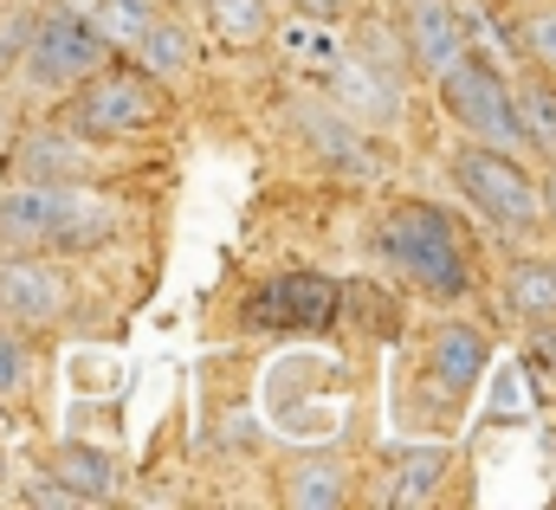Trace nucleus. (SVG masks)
<instances>
[{"mask_svg":"<svg viewBox=\"0 0 556 510\" xmlns=\"http://www.w3.org/2000/svg\"><path fill=\"white\" fill-rule=\"evenodd\" d=\"M0 168L13 181H91L98 175V142L65 124H33L26 136L7 142Z\"/></svg>","mask_w":556,"mask_h":510,"instance_id":"1a4fd4ad","label":"nucleus"},{"mask_svg":"<svg viewBox=\"0 0 556 510\" xmlns=\"http://www.w3.org/2000/svg\"><path fill=\"white\" fill-rule=\"evenodd\" d=\"M278 498L291 510H343L350 505V466L343 459H298V466H285V479H278Z\"/></svg>","mask_w":556,"mask_h":510,"instance_id":"4468645a","label":"nucleus"},{"mask_svg":"<svg viewBox=\"0 0 556 510\" xmlns=\"http://www.w3.org/2000/svg\"><path fill=\"white\" fill-rule=\"evenodd\" d=\"M130 59H137V72L149 85H181V78H194V65H201V46H194V26L181 20V13H155V26L142 33L137 46H130Z\"/></svg>","mask_w":556,"mask_h":510,"instance_id":"f8f14e48","label":"nucleus"},{"mask_svg":"<svg viewBox=\"0 0 556 510\" xmlns=\"http://www.w3.org/2000/svg\"><path fill=\"white\" fill-rule=\"evenodd\" d=\"M453 181H459V194L472 201V214H479L498 240L531 246L538 233H551V227H544V188H538V175L525 168V155L485 149V142H459V149H453Z\"/></svg>","mask_w":556,"mask_h":510,"instance_id":"7ed1b4c3","label":"nucleus"},{"mask_svg":"<svg viewBox=\"0 0 556 510\" xmlns=\"http://www.w3.org/2000/svg\"><path fill=\"white\" fill-rule=\"evenodd\" d=\"M285 7H298L304 20H330L337 13V0H285Z\"/></svg>","mask_w":556,"mask_h":510,"instance_id":"a878e982","label":"nucleus"},{"mask_svg":"<svg viewBox=\"0 0 556 510\" xmlns=\"http://www.w3.org/2000/svg\"><path fill=\"white\" fill-rule=\"evenodd\" d=\"M485 356H492V343H485L479 323H440L427 336V375L440 382L446 400H466L472 394V382L485 375Z\"/></svg>","mask_w":556,"mask_h":510,"instance_id":"9b49d317","label":"nucleus"},{"mask_svg":"<svg viewBox=\"0 0 556 510\" xmlns=\"http://www.w3.org/2000/svg\"><path fill=\"white\" fill-rule=\"evenodd\" d=\"M201 7V20H207V33L220 39V46H260L266 33H273V0H194Z\"/></svg>","mask_w":556,"mask_h":510,"instance_id":"a211bd4d","label":"nucleus"},{"mask_svg":"<svg viewBox=\"0 0 556 510\" xmlns=\"http://www.w3.org/2000/svg\"><path fill=\"white\" fill-rule=\"evenodd\" d=\"M511 52L531 72H551L556 78V7H531V13L511 20Z\"/></svg>","mask_w":556,"mask_h":510,"instance_id":"412c9836","label":"nucleus"},{"mask_svg":"<svg viewBox=\"0 0 556 510\" xmlns=\"http://www.w3.org/2000/svg\"><path fill=\"white\" fill-rule=\"evenodd\" d=\"M72 310V271L52 253L0 246V323L7 330H52Z\"/></svg>","mask_w":556,"mask_h":510,"instance_id":"6e6552de","label":"nucleus"},{"mask_svg":"<svg viewBox=\"0 0 556 510\" xmlns=\"http://www.w3.org/2000/svg\"><path fill=\"white\" fill-rule=\"evenodd\" d=\"M124 233V207L91 181H7L0 188V246L78 258Z\"/></svg>","mask_w":556,"mask_h":510,"instance_id":"f257e3e1","label":"nucleus"},{"mask_svg":"<svg viewBox=\"0 0 556 510\" xmlns=\"http://www.w3.org/2000/svg\"><path fill=\"white\" fill-rule=\"evenodd\" d=\"M155 13H162V0H98L85 20H91V33L104 39V52H130L142 33L155 26Z\"/></svg>","mask_w":556,"mask_h":510,"instance_id":"6ab92c4d","label":"nucleus"},{"mask_svg":"<svg viewBox=\"0 0 556 510\" xmlns=\"http://www.w3.org/2000/svg\"><path fill=\"white\" fill-rule=\"evenodd\" d=\"M188 7H194V0H175V13H188Z\"/></svg>","mask_w":556,"mask_h":510,"instance_id":"cd10ccee","label":"nucleus"},{"mask_svg":"<svg viewBox=\"0 0 556 510\" xmlns=\"http://www.w3.org/2000/svg\"><path fill=\"white\" fill-rule=\"evenodd\" d=\"M343 310L337 278L324 271H278L260 291H247L240 304V330L247 336H324Z\"/></svg>","mask_w":556,"mask_h":510,"instance_id":"0eeeda50","label":"nucleus"},{"mask_svg":"<svg viewBox=\"0 0 556 510\" xmlns=\"http://www.w3.org/2000/svg\"><path fill=\"white\" fill-rule=\"evenodd\" d=\"M26 387V349H20V336H0V400H13Z\"/></svg>","mask_w":556,"mask_h":510,"instance_id":"5701e85b","label":"nucleus"},{"mask_svg":"<svg viewBox=\"0 0 556 510\" xmlns=\"http://www.w3.org/2000/svg\"><path fill=\"white\" fill-rule=\"evenodd\" d=\"M7 142H13V129H7V104H0V155H7Z\"/></svg>","mask_w":556,"mask_h":510,"instance_id":"bb28decb","label":"nucleus"},{"mask_svg":"<svg viewBox=\"0 0 556 510\" xmlns=\"http://www.w3.org/2000/svg\"><path fill=\"white\" fill-rule=\"evenodd\" d=\"M26 39H33V13H26V7H7V13H0V85H13V78H20Z\"/></svg>","mask_w":556,"mask_h":510,"instance_id":"4be33fe9","label":"nucleus"},{"mask_svg":"<svg viewBox=\"0 0 556 510\" xmlns=\"http://www.w3.org/2000/svg\"><path fill=\"white\" fill-rule=\"evenodd\" d=\"M505 304L525 323H556V265L551 258H511L505 271Z\"/></svg>","mask_w":556,"mask_h":510,"instance_id":"f3484780","label":"nucleus"},{"mask_svg":"<svg viewBox=\"0 0 556 510\" xmlns=\"http://www.w3.org/2000/svg\"><path fill=\"white\" fill-rule=\"evenodd\" d=\"M111 52H104V39L91 33V20L78 7H46V13H33V39H26V59H20V78L13 85L26 98H65Z\"/></svg>","mask_w":556,"mask_h":510,"instance_id":"39448f33","label":"nucleus"},{"mask_svg":"<svg viewBox=\"0 0 556 510\" xmlns=\"http://www.w3.org/2000/svg\"><path fill=\"white\" fill-rule=\"evenodd\" d=\"M511 117H518V136L531 155L556 162V78L551 72H525L511 78Z\"/></svg>","mask_w":556,"mask_h":510,"instance_id":"2eb2a0df","label":"nucleus"},{"mask_svg":"<svg viewBox=\"0 0 556 510\" xmlns=\"http://www.w3.org/2000/svg\"><path fill=\"white\" fill-rule=\"evenodd\" d=\"M440 479H446V446H408V452L389 466L382 505H433Z\"/></svg>","mask_w":556,"mask_h":510,"instance_id":"dca6fc26","label":"nucleus"},{"mask_svg":"<svg viewBox=\"0 0 556 510\" xmlns=\"http://www.w3.org/2000/svg\"><path fill=\"white\" fill-rule=\"evenodd\" d=\"M538 188H544V227L556 233V162L544 168V181H538Z\"/></svg>","mask_w":556,"mask_h":510,"instance_id":"393cba45","label":"nucleus"},{"mask_svg":"<svg viewBox=\"0 0 556 510\" xmlns=\"http://www.w3.org/2000/svg\"><path fill=\"white\" fill-rule=\"evenodd\" d=\"M304 129L317 136V149H324L330 162H343V168H369V142H363V129L350 124L343 111L311 104V111H304Z\"/></svg>","mask_w":556,"mask_h":510,"instance_id":"aec40b11","label":"nucleus"},{"mask_svg":"<svg viewBox=\"0 0 556 510\" xmlns=\"http://www.w3.org/2000/svg\"><path fill=\"white\" fill-rule=\"evenodd\" d=\"M20 505H39V510H78V498L59 485V479H26L20 485Z\"/></svg>","mask_w":556,"mask_h":510,"instance_id":"b1692460","label":"nucleus"},{"mask_svg":"<svg viewBox=\"0 0 556 510\" xmlns=\"http://www.w3.org/2000/svg\"><path fill=\"white\" fill-rule=\"evenodd\" d=\"M65 129H78V136H91V142H124V136H149V129L162 124V91L142 78V72H91L85 85H72L65 91Z\"/></svg>","mask_w":556,"mask_h":510,"instance_id":"423d86ee","label":"nucleus"},{"mask_svg":"<svg viewBox=\"0 0 556 510\" xmlns=\"http://www.w3.org/2000/svg\"><path fill=\"white\" fill-rule=\"evenodd\" d=\"M369 253L382 258V271H395L408 291H420L427 304H459L479 284L459 227L433 201H389L369 220Z\"/></svg>","mask_w":556,"mask_h":510,"instance_id":"f03ea898","label":"nucleus"},{"mask_svg":"<svg viewBox=\"0 0 556 510\" xmlns=\"http://www.w3.org/2000/svg\"><path fill=\"white\" fill-rule=\"evenodd\" d=\"M395 39H402V59L415 78H440L459 52H466V20L453 13V0H402V20H395Z\"/></svg>","mask_w":556,"mask_h":510,"instance_id":"9d476101","label":"nucleus"},{"mask_svg":"<svg viewBox=\"0 0 556 510\" xmlns=\"http://www.w3.org/2000/svg\"><path fill=\"white\" fill-rule=\"evenodd\" d=\"M433 85H440V104H446V117L459 124L466 142L525 155V136H518V117H511V78L485 46H466Z\"/></svg>","mask_w":556,"mask_h":510,"instance_id":"20e7f679","label":"nucleus"},{"mask_svg":"<svg viewBox=\"0 0 556 510\" xmlns=\"http://www.w3.org/2000/svg\"><path fill=\"white\" fill-rule=\"evenodd\" d=\"M52 472H59V485L85 505H111L117 492H124V466L104 452V446H85V439H65L59 452H52Z\"/></svg>","mask_w":556,"mask_h":510,"instance_id":"ddd939ff","label":"nucleus"}]
</instances>
